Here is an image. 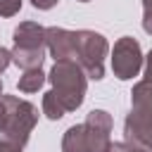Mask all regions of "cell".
Wrapping results in <instances>:
<instances>
[{"mask_svg": "<svg viewBox=\"0 0 152 152\" xmlns=\"http://www.w3.org/2000/svg\"><path fill=\"white\" fill-rule=\"evenodd\" d=\"M112 126L114 119L104 109L88 112L83 124H74L66 128L62 138V152H107L112 145Z\"/></svg>", "mask_w": 152, "mask_h": 152, "instance_id": "cell-1", "label": "cell"}, {"mask_svg": "<svg viewBox=\"0 0 152 152\" xmlns=\"http://www.w3.org/2000/svg\"><path fill=\"white\" fill-rule=\"evenodd\" d=\"M38 124V107L17 95H0V135L2 140L26 145Z\"/></svg>", "mask_w": 152, "mask_h": 152, "instance_id": "cell-2", "label": "cell"}, {"mask_svg": "<svg viewBox=\"0 0 152 152\" xmlns=\"http://www.w3.org/2000/svg\"><path fill=\"white\" fill-rule=\"evenodd\" d=\"M48 81L52 83V93L64 107V112H74L83 104L86 88H88V76L83 69L71 62V59H59L48 74Z\"/></svg>", "mask_w": 152, "mask_h": 152, "instance_id": "cell-3", "label": "cell"}, {"mask_svg": "<svg viewBox=\"0 0 152 152\" xmlns=\"http://www.w3.org/2000/svg\"><path fill=\"white\" fill-rule=\"evenodd\" d=\"M14 48L12 52V64L19 69H40L45 59V28L36 21H21L14 33Z\"/></svg>", "mask_w": 152, "mask_h": 152, "instance_id": "cell-4", "label": "cell"}, {"mask_svg": "<svg viewBox=\"0 0 152 152\" xmlns=\"http://www.w3.org/2000/svg\"><path fill=\"white\" fill-rule=\"evenodd\" d=\"M109 52V43L102 33L90 28L76 31V64L83 69L88 78H104V57Z\"/></svg>", "mask_w": 152, "mask_h": 152, "instance_id": "cell-5", "label": "cell"}, {"mask_svg": "<svg viewBox=\"0 0 152 152\" xmlns=\"http://www.w3.org/2000/svg\"><path fill=\"white\" fill-rule=\"evenodd\" d=\"M142 50H140V43L131 36H121L116 43H114V50H112V71L119 81H128L133 76L140 74L142 69Z\"/></svg>", "mask_w": 152, "mask_h": 152, "instance_id": "cell-6", "label": "cell"}, {"mask_svg": "<svg viewBox=\"0 0 152 152\" xmlns=\"http://www.w3.org/2000/svg\"><path fill=\"white\" fill-rule=\"evenodd\" d=\"M45 50L59 59H76V31L62 28V26H48L45 28Z\"/></svg>", "mask_w": 152, "mask_h": 152, "instance_id": "cell-7", "label": "cell"}, {"mask_svg": "<svg viewBox=\"0 0 152 152\" xmlns=\"http://www.w3.org/2000/svg\"><path fill=\"white\" fill-rule=\"evenodd\" d=\"M124 140L142 152H152V121L131 112L124 121Z\"/></svg>", "mask_w": 152, "mask_h": 152, "instance_id": "cell-8", "label": "cell"}, {"mask_svg": "<svg viewBox=\"0 0 152 152\" xmlns=\"http://www.w3.org/2000/svg\"><path fill=\"white\" fill-rule=\"evenodd\" d=\"M131 112L152 121V81H138L131 90Z\"/></svg>", "mask_w": 152, "mask_h": 152, "instance_id": "cell-9", "label": "cell"}, {"mask_svg": "<svg viewBox=\"0 0 152 152\" xmlns=\"http://www.w3.org/2000/svg\"><path fill=\"white\" fill-rule=\"evenodd\" d=\"M45 81H48V76L43 74V69H26V71L19 76L17 86H19L21 93H38Z\"/></svg>", "mask_w": 152, "mask_h": 152, "instance_id": "cell-10", "label": "cell"}, {"mask_svg": "<svg viewBox=\"0 0 152 152\" xmlns=\"http://www.w3.org/2000/svg\"><path fill=\"white\" fill-rule=\"evenodd\" d=\"M43 114L50 119V121H57V119H62L66 112H64V107L59 104V100L55 97V93L52 90H48L45 95H43Z\"/></svg>", "mask_w": 152, "mask_h": 152, "instance_id": "cell-11", "label": "cell"}, {"mask_svg": "<svg viewBox=\"0 0 152 152\" xmlns=\"http://www.w3.org/2000/svg\"><path fill=\"white\" fill-rule=\"evenodd\" d=\"M21 10V0H0V17H14Z\"/></svg>", "mask_w": 152, "mask_h": 152, "instance_id": "cell-12", "label": "cell"}, {"mask_svg": "<svg viewBox=\"0 0 152 152\" xmlns=\"http://www.w3.org/2000/svg\"><path fill=\"white\" fill-rule=\"evenodd\" d=\"M142 28L152 36V0H142Z\"/></svg>", "mask_w": 152, "mask_h": 152, "instance_id": "cell-13", "label": "cell"}, {"mask_svg": "<svg viewBox=\"0 0 152 152\" xmlns=\"http://www.w3.org/2000/svg\"><path fill=\"white\" fill-rule=\"evenodd\" d=\"M107 152H142V150H138V147H133V145H128L124 140V142H112Z\"/></svg>", "mask_w": 152, "mask_h": 152, "instance_id": "cell-14", "label": "cell"}, {"mask_svg": "<svg viewBox=\"0 0 152 152\" xmlns=\"http://www.w3.org/2000/svg\"><path fill=\"white\" fill-rule=\"evenodd\" d=\"M10 64H12V52H10L7 48H2V45H0V74H2Z\"/></svg>", "mask_w": 152, "mask_h": 152, "instance_id": "cell-15", "label": "cell"}, {"mask_svg": "<svg viewBox=\"0 0 152 152\" xmlns=\"http://www.w3.org/2000/svg\"><path fill=\"white\" fill-rule=\"evenodd\" d=\"M57 2H59V0H31V5H33L36 10H52Z\"/></svg>", "mask_w": 152, "mask_h": 152, "instance_id": "cell-16", "label": "cell"}, {"mask_svg": "<svg viewBox=\"0 0 152 152\" xmlns=\"http://www.w3.org/2000/svg\"><path fill=\"white\" fill-rule=\"evenodd\" d=\"M0 152H21V145L10 142V140H0Z\"/></svg>", "mask_w": 152, "mask_h": 152, "instance_id": "cell-17", "label": "cell"}, {"mask_svg": "<svg viewBox=\"0 0 152 152\" xmlns=\"http://www.w3.org/2000/svg\"><path fill=\"white\" fill-rule=\"evenodd\" d=\"M145 81H152V50L145 57Z\"/></svg>", "mask_w": 152, "mask_h": 152, "instance_id": "cell-18", "label": "cell"}, {"mask_svg": "<svg viewBox=\"0 0 152 152\" xmlns=\"http://www.w3.org/2000/svg\"><path fill=\"white\" fill-rule=\"evenodd\" d=\"M0 95H2V81H0Z\"/></svg>", "mask_w": 152, "mask_h": 152, "instance_id": "cell-19", "label": "cell"}, {"mask_svg": "<svg viewBox=\"0 0 152 152\" xmlns=\"http://www.w3.org/2000/svg\"><path fill=\"white\" fill-rule=\"evenodd\" d=\"M78 2H90V0H78Z\"/></svg>", "mask_w": 152, "mask_h": 152, "instance_id": "cell-20", "label": "cell"}]
</instances>
